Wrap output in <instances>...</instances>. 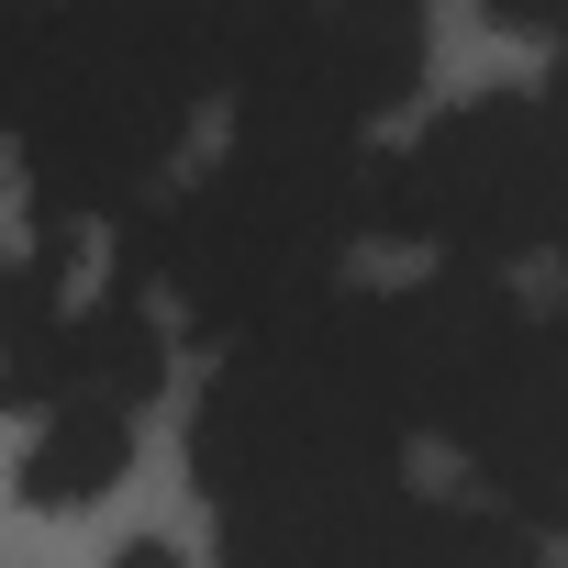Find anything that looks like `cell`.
Listing matches in <instances>:
<instances>
[{
  "label": "cell",
  "instance_id": "6da1fadb",
  "mask_svg": "<svg viewBox=\"0 0 568 568\" xmlns=\"http://www.w3.org/2000/svg\"><path fill=\"white\" fill-rule=\"evenodd\" d=\"M413 457V379H402V313L390 291H324L291 324L223 346L201 413H190V479L212 501L223 568H291L346 513L402 490Z\"/></svg>",
  "mask_w": 568,
  "mask_h": 568
},
{
  "label": "cell",
  "instance_id": "7a4b0ae2",
  "mask_svg": "<svg viewBox=\"0 0 568 568\" xmlns=\"http://www.w3.org/2000/svg\"><path fill=\"white\" fill-rule=\"evenodd\" d=\"M212 112L190 0H0V145H23L34 234L134 223Z\"/></svg>",
  "mask_w": 568,
  "mask_h": 568
},
{
  "label": "cell",
  "instance_id": "3957f363",
  "mask_svg": "<svg viewBox=\"0 0 568 568\" xmlns=\"http://www.w3.org/2000/svg\"><path fill=\"white\" fill-rule=\"evenodd\" d=\"M379 234V145L357 134H291V123H234V145L190 179H168L112 267L145 278V302L212 346H245L291 324L302 302L346 291V256Z\"/></svg>",
  "mask_w": 568,
  "mask_h": 568
},
{
  "label": "cell",
  "instance_id": "277c9868",
  "mask_svg": "<svg viewBox=\"0 0 568 568\" xmlns=\"http://www.w3.org/2000/svg\"><path fill=\"white\" fill-rule=\"evenodd\" d=\"M390 313L413 435H435L524 535H568V291L535 302L479 267H424Z\"/></svg>",
  "mask_w": 568,
  "mask_h": 568
},
{
  "label": "cell",
  "instance_id": "5b68a950",
  "mask_svg": "<svg viewBox=\"0 0 568 568\" xmlns=\"http://www.w3.org/2000/svg\"><path fill=\"white\" fill-rule=\"evenodd\" d=\"M557 168H568V101L557 68L524 90H479L413 145L379 156V234L424 245L435 267L513 278L557 234Z\"/></svg>",
  "mask_w": 568,
  "mask_h": 568
},
{
  "label": "cell",
  "instance_id": "8992f818",
  "mask_svg": "<svg viewBox=\"0 0 568 568\" xmlns=\"http://www.w3.org/2000/svg\"><path fill=\"white\" fill-rule=\"evenodd\" d=\"M212 45V101L234 123L379 134L424 90L435 0H190Z\"/></svg>",
  "mask_w": 568,
  "mask_h": 568
},
{
  "label": "cell",
  "instance_id": "52a82bcc",
  "mask_svg": "<svg viewBox=\"0 0 568 568\" xmlns=\"http://www.w3.org/2000/svg\"><path fill=\"white\" fill-rule=\"evenodd\" d=\"M291 568H546V535H524L479 490H413L402 479V490H379L368 513H346Z\"/></svg>",
  "mask_w": 568,
  "mask_h": 568
},
{
  "label": "cell",
  "instance_id": "ba28073f",
  "mask_svg": "<svg viewBox=\"0 0 568 568\" xmlns=\"http://www.w3.org/2000/svg\"><path fill=\"white\" fill-rule=\"evenodd\" d=\"M134 468V413L123 402H45L34 446H23V501L34 513H79Z\"/></svg>",
  "mask_w": 568,
  "mask_h": 568
},
{
  "label": "cell",
  "instance_id": "9c48e42d",
  "mask_svg": "<svg viewBox=\"0 0 568 568\" xmlns=\"http://www.w3.org/2000/svg\"><path fill=\"white\" fill-rule=\"evenodd\" d=\"M479 12H490L501 34H524V45H557V57H568V0H479Z\"/></svg>",
  "mask_w": 568,
  "mask_h": 568
},
{
  "label": "cell",
  "instance_id": "30bf717a",
  "mask_svg": "<svg viewBox=\"0 0 568 568\" xmlns=\"http://www.w3.org/2000/svg\"><path fill=\"white\" fill-rule=\"evenodd\" d=\"M557 101H568V68H557ZM546 256H557V291H568V168H557V234H546Z\"/></svg>",
  "mask_w": 568,
  "mask_h": 568
},
{
  "label": "cell",
  "instance_id": "8fae6325",
  "mask_svg": "<svg viewBox=\"0 0 568 568\" xmlns=\"http://www.w3.org/2000/svg\"><path fill=\"white\" fill-rule=\"evenodd\" d=\"M101 568H190V557H179L168 535H134V546H123V557H101Z\"/></svg>",
  "mask_w": 568,
  "mask_h": 568
}]
</instances>
